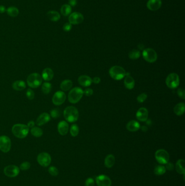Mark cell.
Masks as SVG:
<instances>
[{
    "mask_svg": "<svg viewBox=\"0 0 185 186\" xmlns=\"http://www.w3.org/2000/svg\"><path fill=\"white\" fill-rule=\"evenodd\" d=\"M78 83L81 86L84 87L89 86L91 85L92 80L89 76L81 75L78 78Z\"/></svg>",
    "mask_w": 185,
    "mask_h": 186,
    "instance_id": "19",
    "label": "cell"
},
{
    "mask_svg": "<svg viewBox=\"0 0 185 186\" xmlns=\"http://www.w3.org/2000/svg\"><path fill=\"white\" fill-rule=\"evenodd\" d=\"M48 172L51 174V175L53 176H56L59 174V170L55 167L52 166L49 168Z\"/></svg>",
    "mask_w": 185,
    "mask_h": 186,
    "instance_id": "36",
    "label": "cell"
},
{
    "mask_svg": "<svg viewBox=\"0 0 185 186\" xmlns=\"http://www.w3.org/2000/svg\"><path fill=\"white\" fill-rule=\"evenodd\" d=\"M134 79L130 75V73H126V77L124 81V84L126 89L131 90L134 88L135 86Z\"/></svg>",
    "mask_w": 185,
    "mask_h": 186,
    "instance_id": "20",
    "label": "cell"
},
{
    "mask_svg": "<svg viewBox=\"0 0 185 186\" xmlns=\"http://www.w3.org/2000/svg\"><path fill=\"white\" fill-rule=\"evenodd\" d=\"M94 181L91 178H89L85 181V186H94Z\"/></svg>",
    "mask_w": 185,
    "mask_h": 186,
    "instance_id": "44",
    "label": "cell"
},
{
    "mask_svg": "<svg viewBox=\"0 0 185 186\" xmlns=\"http://www.w3.org/2000/svg\"><path fill=\"white\" fill-rule=\"evenodd\" d=\"M51 160L50 155L47 152H41L37 157L38 163L43 167H48L51 164Z\"/></svg>",
    "mask_w": 185,
    "mask_h": 186,
    "instance_id": "10",
    "label": "cell"
},
{
    "mask_svg": "<svg viewBox=\"0 0 185 186\" xmlns=\"http://www.w3.org/2000/svg\"><path fill=\"white\" fill-rule=\"evenodd\" d=\"M42 76L38 73L30 74L27 78V84L31 88H37L41 86L43 82Z\"/></svg>",
    "mask_w": 185,
    "mask_h": 186,
    "instance_id": "5",
    "label": "cell"
},
{
    "mask_svg": "<svg viewBox=\"0 0 185 186\" xmlns=\"http://www.w3.org/2000/svg\"><path fill=\"white\" fill-rule=\"evenodd\" d=\"M83 90L79 87L71 89L68 95V99L70 103L75 104L78 103L83 96Z\"/></svg>",
    "mask_w": 185,
    "mask_h": 186,
    "instance_id": "4",
    "label": "cell"
},
{
    "mask_svg": "<svg viewBox=\"0 0 185 186\" xmlns=\"http://www.w3.org/2000/svg\"><path fill=\"white\" fill-rule=\"evenodd\" d=\"M73 82L70 80H65L60 84V88L64 92H67L72 88Z\"/></svg>",
    "mask_w": 185,
    "mask_h": 186,
    "instance_id": "28",
    "label": "cell"
},
{
    "mask_svg": "<svg viewBox=\"0 0 185 186\" xmlns=\"http://www.w3.org/2000/svg\"><path fill=\"white\" fill-rule=\"evenodd\" d=\"M47 15L48 19H49L52 21H58L60 19V15L56 11H49L48 13H47Z\"/></svg>",
    "mask_w": 185,
    "mask_h": 186,
    "instance_id": "27",
    "label": "cell"
},
{
    "mask_svg": "<svg viewBox=\"0 0 185 186\" xmlns=\"http://www.w3.org/2000/svg\"><path fill=\"white\" fill-rule=\"evenodd\" d=\"M72 26L70 23H66L63 26V30L65 32H69L72 29Z\"/></svg>",
    "mask_w": 185,
    "mask_h": 186,
    "instance_id": "42",
    "label": "cell"
},
{
    "mask_svg": "<svg viewBox=\"0 0 185 186\" xmlns=\"http://www.w3.org/2000/svg\"><path fill=\"white\" fill-rule=\"evenodd\" d=\"M141 126L139 122L136 120H131L126 125V129L130 132H136L140 129Z\"/></svg>",
    "mask_w": 185,
    "mask_h": 186,
    "instance_id": "22",
    "label": "cell"
},
{
    "mask_svg": "<svg viewBox=\"0 0 185 186\" xmlns=\"http://www.w3.org/2000/svg\"><path fill=\"white\" fill-rule=\"evenodd\" d=\"M115 157L113 155L110 154L107 155L105 158L104 165L105 167L107 168L113 167V165H115Z\"/></svg>",
    "mask_w": 185,
    "mask_h": 186,
    "instance_id": "25",
    "label": "cell"
},
{
    "mask_svg": "<svg viewBox=\"0 0 185 186\" xmlns=\"http://www.w3.org/2000/svg\"><path fill=\"white\" fill-rule=\"evenodd\" d=\"M84 94L86 96H90L94 93V90L91 88H86L83 91Z\"/></svg>",
    "mask_w": 185,
    "mask_h": 186,
    "instance_id": "43",
    "label": "cell"
},
{
    "mask_svg": "<svg viewBox=\"0 0 185 186\" xmlns=\"http://www.w3.org/2000/svg\"><path fill=\"white\" fill-rule=\"evenodd\" d=\"M41 90L43 94H48L50 93L52 90V84L48 82H46L43 83L42 85Z\"/></svg>",
    "mask_w": 185,
    "mask_h": 186,
    "instance_id": "32",
    "label": "cell"
},
{
    "mask_svg": "<svg viewBox=\"0 0 185 186\" xmlns=\"http://www.w3.org/2000/svg\"><path fill=\"white\" fill-rule=\"evenodd\" d=\"M109 75L113 80L119 81L126 77V71L123 67L118 65H115L110 68Z\"/></svg>",
    "mask_w": 185,
    "mask_h": 186,
    "instance_id": "3",
    "label": "cell"
},
{
    "mask_svg": "<svg viewBox=\"0 0 185 186\" xmlns=\"http://www.w3.org/2000/svg\"><path fill=\"white\" fill-rule=\"evenodd\" d=\"M141 56V52L137 50H132L129 53V57L130 59L136 60L139 59Z\"/></svg>",
    "mask_w": 185,
    "mask_h": 186,
    "instance_id": "33",
    "label": "cell"
},
{
    "mask_svg": "<svg viewBox=\"0 0 185 186\" xmlns=\"http://www.w3.org/2000/svg\"><path fill=\"white\" fill-rule=\"evenodd\" d=\"M155 157L156 161L161 165H166L169 162V154L164 149H159L156 151Z\"/></svg>",
    "mask_w": 185,
    "mask_h": 186,
    "instance_id": "7",
    "label": "cell"
},
{
    "mask_svg": "<svg viewBox=\"0 0 185 186\" xmlns=\"http://www.w3.org/2000/svg\"><path fill=\"white\" fill-rule=\"evenodd\" d=\"M12 133L16 138L23 139L26 137L30 131V128L27 125L24 124H15L12 127Z\"/></svg>",
    "mask_w": 185,
    "mask_h": 186,
    "instance_id": "1",
    "label": "cell"
},
{
    "mask_svg": "<svg viewBox=\"0 0 185 186\" xmlns=\"http://www.w3.org/2000/svg\"><path fill=\"white\" fill-rule=\"evenodd\" d=\"M71 11H72V8L69 5H62L60 9L62 15L65 16H67L70 15Z\"/></svg>",
    "mask_w": 185,
    "mask_h": 186,
    "instance_id": "30",
    "label": "cell"
},
{
    "mask_svg": "<svg viewBox=\"0 0 185 186\" xmlns=\"http://www.w3.org/2000/svg\"><path fill=\"white\" fill-rule=\"evenodd\" d=\"M147 95L145 93H142L137 96V101L139 103H144L145 100L147 99Z\"/></svg>",
    "mask_w": 185,
    "mask_h": 186,
    "instance_id": "39",
    "label": "cell"
},
{
    "mask_svg": "<svg viewBox=\"0 0 185 186\" xmlns=\"http://www.w3.org/2000/svg\"><path fill=\"white\" fill-rule=\"evenodd\" d=\"M69 129V125L67 122L65 121H61L58 125V131L60 135H67Z\"/></svg>",
    "mask_w": 185,
    "mask_h": 186,
    "instance_id": "18",
    "label": "cell"
},
{
    "mask_svg": "<svg viewBox=\"0 0 185 186\" xmlns=\"http://www.w3.org/2000/svg\"><path fill=\"white\" fill-rule=\"evenodd\" d=\"M176 170L180 174L184 175L185 173V161L183 159H179L177 161L176 165Z\"/></svg>",
    "mask_w": 185,
    "mask_h": 186,
    "instance_id": "26",
    "label": "cell"
},
{
    "mask_svg": "<svg viewBox=\"0 0 185 186\" xmlns=\"http://www.w3.org/2000/svg\"><path fill=\"white\" fill-rule=\"evenodd\" d=\"M34 125H35V122L33 121V120L30 121L27 124V126L29 128H31V129L33 127H34Z\"/></svg>",
    "mask_w": 185,
    "mask_h": 186,
    "instance_id": "48",
    "label": "cell"
},
{
    "mask_svg": "<svg viewBox=\"0 0 185 186\" xmlns=\"http://www.w3.org/2000/svg\"><path fill=\"white\" fill-rule=\"evenodd\" d=\"M12 87L17 91H21L26 88V84L24 81L18 80L14 82L12 84Z\"/></svg>",
    "mask_w": 185,
    "mask_h": 186,
    "instance_id": "24",
    "label": "cell"
},
{
    "mask_svg": "<svg viewBox=\"0 0 185 186\" xmlns=\"http://www.w3.org/2000/svg\"><path fill=\"white\" fill-rule=\"evenodd\" d=\"M11 146V139L7 135L0 136V150L7 153L10 151Z\"/></svg>",
    "mask_w": 185,
    "mask_h": 186,
    "instance_id": "9",
    "label": "cell"
},
{
    "mask_svg": "<svg viewBox=\"0 0 185 186\" xmlns=\"http://www.w3.org/2000/svg\"><path fill=\"white\" fill-rule=\"evenodd\" d=\"M64 116L65 120L69 122H77L79 118L78 109L73 106H69L65 109Z\"/></svg>",
    "mask_w": 185,
    "mask_h": 186,
    "instance_id": "2",
    "label": "cell"
},
{
    "mask_svg": "<svg viewBox=\"0 0 185 186\" xmlns=\"http://www.w3.org/2000/svg\"><path fill=\"white\" fill-rule=\"evenodd\" d=\"M96 182L98 186H111V180L107 176L105 175L97 176Z\"/></svg>",
    "mask_w": 185,
    "mask_h": 186,
    "instance_id": "14",
    "label": "cell"
},
{
    "mask_svg": "<svg viewBox=\"0 0 185 186\" xmlns=\"http://www.w3.org/2000/svg\"><path fill=\"white\" fill-rule=\"evenodd\" d=\"M31 134L35 137H41L43 135V131L39 127H33L30 130Z\"/></svg>",
    "mask_w": 185,
    "mask_h": 186,
    "instance_id": "29",
    "label": "cell"
},
{
    "mask_svg": "<svg viewBox=\"0 0 185 186\" xmlns=\"http://www.w3.org/2000/svg\"><path fill=\"white\" fill-rule=\"evenodd\" d=\"M6 9L4 5H0V13H4L5 12Z\"/></svg>",
    "mask_w": 185,
    "mask_h": 186,
    "instance_id": "49",
    "label": "cell"
},
{
    "mask_svg": "<svg viewBox=\"0 0 185 186\" xmlns=\"http://www.w3.org/2000/svg\"><path fill=\"white\" fill-rule=\"evenodd\" d=\"M185 105L184 103H180L175 106L174 112L177 116H181L185 113Z\"/></svg>",
    "mask_w": 185,
    "mask_h": 186,
    "instance_id": "23",
    "label": "cell"
},
{
    "mask_svg": "<svg viewBox=\"0 0 185 186\" xmlns=\"http://www.w3.org/2000/svg\"><path fill=\"white\" fill-rule=\"evenodd\" d=\"M7 13L8 14V15L11 17L15 18L19 15V9L15 7L11 6L7 9Z\"/></svg>",
    "mask_w": 185,
    "mask_h": 186,
    "instance_id": "31",
    "label": "cell"
},
{
    "mask_svg": "<svg viewBox=\"0 0 185 186\" xmlns=\"http://www.w3.org/2000/svg\"><path fill=\"white\" fill-rule=\"evenodd\" d=\"M51 120V116L47 113H43L41 114L36 121V124L38 126H43V125L47 123Z\"/></svg>",
    "mask_w": 185,
    "mask_h": 186,
    "instance_id": "16",
    "label": "cell"
},
{
    "mask_svg": "<svg viewBox=\"0 0 185 186\" xmlns=\"http://www.w3.org/2000/svg\"><path fill=\"white\" fill-rule=\"evenodd\" d=\"M166 171V169L164 165H159L156 167L154 169V173L157 175H164Z\"/></svg>",
    "mask_w": 185,
    "mask_h": 186,
    "instance_id": "34",
    "label": "cell"
},
{
    "mask_svg": "<svg viewBox=\"0 0 185 186\" xmlns=\"http://www.w3.org/2000/svg\"><path fill=\"white\" fill-rule=\"evenodd\" d=\"M26 96L28 99L30 100H33L35 96L34 92H33L32 89L29 88L27 89V92H26Z\"/></svg>",
    "mask_w": 185,
    "mask_h": 186,
    "instance_id": "38",
    "label": "cell"
},
{
    "mask_svg": "<svg viewBox=\"0 0 185 186\" xmlns=\"http://www.w3.org/2000/svg\"><path fill=\"white\" fill-rule=\"evenodd\" d=\"M162 5L161 0H149L147 3V7L149 10L156 11L161 8Z\"/></svg>",
    "mask_w": 185,
    "mask_h": 186,
    "instance_id": "15",
    "label": "cell"
},
{
    "mask_svg": "<svg viewBox=\"0 0 185 186\" xmlns=\"http://www.w3.org/2000/svg\"><path fill=\"white\" fill-rule=\"evenodd\" d=\"M141 129H142V131H144V132H145L146 131H147L148 129L147 127L145 126H142Z\"/></svg>",
    "mask_w": 185,
    "mask_h": 186,
    "instance_id": "51",
    "label": "cell"
},
{
    "mask_svg": "<svg viewBox=\"0 0 185 186\" xmlns=\"http://www.w3.org/2000/svg\"><path fill=\"white\" fill-rule=\"evenodd\" d=\"M66 99V95L64 92L58 91L54 93L52 97V103L56 106L62 105Z\"/></svg>",
    "mask_w": 185,
    "mask_h": 186,
    "instance_id": "11",
    "label": "cell"
},
{
    "mask_svg": "<svg viewBox=\"0 0 185 186\" xmlns=\"http://www.w3.org/2000/svg\"><path fill=\"white\" fill-rule=\"evenodd\" d=\"M69 3L71 7H75L77 4V0H69Z\"/></svg>",
    "mask_w": 185,
    "mask_h": 186,
    "instance_id": "46",
    "label": "cell"
},
{
    "mask_svg": "<svg viewBox=\"0 0 185 186\" xmlns=\"http://www.w3.org/2000/svg\"><path fill=\"white\" fill-rule=\"evenodd\" d=\"M79 129L77 125L73 124L72 125H71L70 128V133L72 137H75L76 136H77L79 134Z\"/></svg>",
    "mask_w": 185,
    "mask_h": 186,
    "instance_id": "35",
    "label": "cell"
},
{
    "mask_svg": "<svg viewBox=\"0 0 185 186\" xmlns=\"http://www.w3.org/2000/svg\"><path fill=\"white\" fill-rule=\"evenodd\" d=\"M42 78L45 81H50L53 79L54 73L51 68H45L42 72Z\"/></svg>",
    "mask_w": 185,
    "mask_h": 186,
    "instance_id": "21",
    "label": "cell"
},
{
    "mask_svg": "<svg viewBox=\"0 0 185 186\" xmlns=\"http://www.w3.org/2000/svg\"><path fill=\"white\" fill-rule=\"evenodd\" d=\"M4 174L9 178H15L19 175L20 169L19 167L15 165H9L4 169Z\"/></svg>",
    "mask_w": 185,
    "mask_h": 186,
    "instance_id": "12",
    "label": "cell"
},
{
    "mask_svg": "<svg viewBox=\"0 0 185 186\" xmlns=\"http://www.w3.org/2000/svg\"><path fill=\"white\" fill-rule=\"evenodd\" d=\"M30 168V164L28 162H23L20 166V168L22 170H28Z\"/></svg>",
    "mask_w": 185,
    "mask_h": 186,
    "instance_id": "40",
    "label": "cell"
},
{
    "mask_svg": "<svg viewBox=\"0 0 185 186\" xmlns=\"http://www.w3.org/2000/svg\"><path fill=\"white\" fill-rule=\"evenodd\" d=\"M165 168H166V169H167V170H170V171H171V170H173L174 169V165H173V163L168 162L166 164V167H165Z\"/></svg>",
    "mask_w": 185,
    "mask_h": 186,
    "instance_id": "45",
    "label": "cell"
},
{
    "mask_svg": "<svg viewBox=\"0 0 185 186\" xmlns=\"http://www.w3.org/2000/svg\"><path fill=\"white\" fill-rule=\"evenodd\" d=\"M167 86L170 89L177 88L180 84L179 76L176 73H171L167 77L166 80Z\"/></svg>",
    "mask_w": 185,
    "mask_h": 186,
    "instance_id": "6",
    "label": "cell"
},
{
    "mask_svg": "<svg viewBox=\"0 0 185 186\" xmlns=\"http://www.w3.org/2000/svg\"><path fill=\"white\" fill-rule=\"evenodd\" d=\"M177 93L178 96L181 99H182L183 100L185 99V92L184 89H183V88H179V89H177Z\"/></svg>",
    "mask_w": 185,
    "mask_h": 186,
    "instance_id": "41",
    "label": "cell"
},
{
    "mask_svg": "<svg viewBox=\"0 0 185 186\" xmlns=\"http://www.w3.org/2000/svg\"><path fill=\"white\" fill-rule=\"evenodd\" d=\"M92 80V82H94V83L99 84L100 82V78H99V77H94Z\"/></svg>",
    "mask_w": 185,
    "mask_h": 186,
    "instance_id": "47",
    "label": "cell"
},
{
    "mask_svg": "<svg viewBox=\"0 0 185 186\" xmlns=\"http://www.w3.org/2000/svg\"><path fill=\"white\" fill-rule=\"evenodd\" d=\"M136 116L140 122H145L147 121L148 117V111L147 109L144 107L139 108L137 111Z\"/></svg>",
    "mask_w": 185,
    "mask_h": 186,
    "instance_id": "17",
    "label": "cell"
},
{
    "mask_svg": "<svg viewBox=\"0 0 185 186\" xmlns=\"http://www.w3.org/2000/svg\"><path fill=\"white\" fill-rule=\"evenodd\" d=\"M84 19V18L83 14L79 12H74L70 14L69 18V23L71 24H78L83 22Z\"/></svg>",
    "mask_w": 185,
    "mask_h": 186,
    "instance_id": "13",
    "label": "cell"
},
{
    "mask_svg": "<svg viewBox=\"0 0 185 186\" xmlns=\"http://www.w3.org/2000/svg\"><path fill=\"white\" fill-rule=\"evenodd\" d=\"M138 47H139V50H144L145 46H144L143 44H139V46H138Z\"/></svg>",
    "mask_w": 185,
    "mask_h": 186,
    "instance_id": "50",
    "label": "cell"
},
{
    "mask_svg": "<svg viewBox=\"0 0 185 186\" xmlns=\"http://www.w3.org/2000/svg\"><path fill=\"white\" fill-rule=\"evenodd\" d=\"M50 114H51L50 116L52 118H53L54 119H56V118H58V117H59L60 113V111H59V109L56 108V109H53L51 110Z\"/></svg>",
    "mask_w": 185,
    "mask_h": 186,
    "instance_id": "37",
    "label": "cell"
},
{
    "mask_svg": "<svg viewBox=\"0 0 185 186\" xmlns=\"http://www.w3.org/2000/svg\"><path fill=\"white\" fill-rule=\"evenodd\" d=\"M142 56L145 60L150 63L155 62L158 59L157 53L154 49L151 48H147L143 50Z\"/></svg>",
    "mask_w": 185,
    "mask_h": 186,
    "instance_id": "8",
    "label": "cell"
}]
</instances>
